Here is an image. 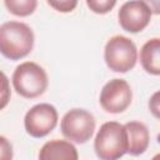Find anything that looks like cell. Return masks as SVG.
Here are the masks:
<instances>
[{
    "mask_svg": "<svg viewBox=\"0 0 160 160\" xmlns=\"http://www.w3.org/2000/svg\"><path fill=\"white\" fill-rule=\"evenodd\" d=\"M59 115L54 105L40 102L30 108L24 118V128L26 132L36 139L49 135L58 125Z\"/></svg>",
    "mask_w": 160,
    "mask_h": 160,
    "instance_id": "obj_6",
    "label": "cell"
},
{
    "mask_svg": "<svg viewBox=\"0 0 160 160\" xmlns=\"http://www.w3.org/2000/svg\"><path fill=\"white\" fill-rule=\"evenodd\" d=\"M40 160H78L79 154L71 141L54 139L42 145L39 152Z\"/></svg>",
    "mask_w": 160,
    "mask_h": 160,
    "instance_id": "obj_10",
    "label": "cell"
},
{
    "mask_svg": "<svg viewBox=\"0 0 160 160\" xmlns=\"http://www.w3.org/2000/svg\"><path fill=\"white\" fill-rule=\"evenodd\" d=\"M48 4L59 12H71L76 5L78 0H46Z\"/></svg>",
    "mask_w": 160,
    "mask_h": 160,
    "instance_id": "obj_15",
    "label": "cell"
},
{
    "mask_svg": "<svg viewBox=\"0 0 160 160\" xmlns=\"http://www.w3.org/2000/svg\"><path fill=\"white\" fill-rule=\"evenodd\" d=\"M11 98V90H10V81L8 76L0 70V110L8 106Z\"/></svg>",
    "mask_w": 160,
    "mask_h": 160,
    "instance_id": "obj_14",
    "label": "cell"
},
{
    "mask_svg": "<svg viewBox=\"0 0 160 160\" xmlns=\"http://www.w3.org/2000/svg\"><path fill=\"white\" fill-rule=\"evenodd\" d=\"M34 32L20 21H6L0 25V54L9 60L28 56L34 48Z\"/></svg>",
    "mask_w": 160,
    "mask_h": 160,
    "instance_id": "obj_1",
    "label": "cell"
},
{
    "mask_svg": "<svg viewBox=\"0 0 160 160\" xmlns=\"http://www.w3.org/2000/svg\"><path fill=\"white\" fill-rule=\"evenodd\" d=\"M104 59L108 68L115 72H128L135 68L138 49L135 42L122 35L110 38L104 49Z\"/></svg>",
    "mask_w": 160,
    "mask_h": 160,
    "instance_id": "obj_4",
    "label": "cell"
},
{
    "mask_svg": "<svg viewBox=\"0 0 160 160\" xmlns=\"http://www.w3.org/2000/svg\"><path fill=\"white\" fill-rule=\"evenodd\" d=\"M12 86L25 99H35L45 92L49 85L46 71L36 62L25 61L16 66L12 72Z\"/></svg>",
    "mask_w": 160,
    "mask_h": 160,
    "instance_id": "obj_3",
    "label": "cell"
},
{
    "mask_svg": "<svg viewBox=\"0 0 160 160\" xmlns=\"http://www.w3.org/2000/svg\"><path fill=\"white\" fill-rule=\"evenodd\" d=\"M95 118L85 109H71L61 119V134L70 141L76 144H85L89 141L95 131Z\"/></svg>",
    "mask_w": 160,
    "mask_h": 160,
    "instance_id": "obj_5",
    "label": "cell"
},
{
    "mask_svg": "<svg viewBox=\"0 0 160 160\" xmlns=\"http://www.w3.org/2000/svg\"><path fill=\"white\" fill-rule=\"evenodd\" d=\"M118 0H86L88 8L95 14H108L114 9Z\"/></svg>",
    "mask_w": 160,
    "mask_h": 160,
    "instance_id": "obj_13",
    "label": "cell"
},
{
    "mask_svg": "<svg viewBox=\"0 0 160 160\" xmlns=\"http://www.w3.org/2000/svg\"><path fill=\"white\" fill-rule=\"evenodd\" d=\"M126 131V140H128V150L126 152L138 156L144 154L150 142V134L144 122L140 121H129L124 125Z\"/></svg>",
    "mask_w": 160,
    "mask_h": 160,
    "instance_id": "obj_9",
    "label": "cell"
},
{
    "mask_svg": "<svg viewBox=\"0 0 160 160\" xmlns=\"http://www.w3.org/2000/svg\"><path fill=\"white\" fill-rule=\"evenodd\" d=\"M14 156L11 142L2 135H0V160H10Z\"/></svg>",
    "mask_w": 160,
    "mask_h": 160,
    "instance_id": "obj_16",
    "label": "cell"
},
{
    "mask_svg": "<svg viewBox=\"0 0 160 160\" xmlns=\"http://www.w3.org/2000/svg\"><path fill=\"white\" fill-rule=\"evenodd\" d=\"M151 10L141 0H130L121 5L118 19L120 26L128 32H140L142 31L151 20Z\"/></svg>",
    "mask_w": 160,
    "mask_h": 160,
    "instance_id": "obj_8",
    "label": "cell"
},
{
    "mask_svg": "<svg viewBox=\"0 0 160 160\" xmlns=\"http://www.w3.org/2000/svg\"><path fill=\"white\" fill-rule=\"evenodd\" d=\"M4 4L10 14L25 18L36 10L38 0H4Z\"/></svg>",
    "mask_w": 160,
    "mask_h": 160,
    "instance_id": "obj_12",
    "label": "cell"
},
{
    "mask_svg": "<svg viewBox=\"0 0 160 160\" xmlns=\"http://www.w3.org/2000/svg\"><path fill=\"white\" fill-rule=\"evenodd\" d=\"M142 2H145L149 9L151 10L152 14H159L160 12V0H141Z\"/></svg>",
    "mask_w": 160,
    "mask_h": 160,
    "instance_id": "obj_17",
    "label": "cell"
},
{
    "mask_svg": "<svg viewBox=\"0 0 160 160\" xmlns=\"http://www.w3.org/2000/svg\"><path fill=\"white\" fill-rule=\"evenodd\" d=\"M132 100V91L129 82L124 79H112L108 81L99 96L101 108L110 114H120L125 111Z\"/></svg>",
    "mask_w": 160,
    "mask_h": 160,
    "instance_id": "obj_7",
    "label": "cell"
},
{
    "mask_svg": "<svg viewBox=\"0 0 160 160\" xmlns=\"http://www.w3.org/2000/svg\"><path fill=\"white\" fill-rule=\"evenodd\" d=\"M140 62L142 69L151 75H160V39L148 40L140 50Z\"/></svg>",
    "mask_w": 160,
    "mask_h": 160,
    "instance_id": "obj_11",
    "label": "cell"
},
{
    "mask_svg": "<svg viewBox=\"0 0 160 160\" xmlns=\"http://www.w3.org/2000/svg\"><path fill=\"white\" fill-rule=\"evenodd\" d=\"M94 150L101 160H116L124 156L128 150L124 125L118 121L104 122L95 136Z\"/></svg>",
    "mask_w": 160,
    "mask_h": 160,
    "instance_id": "obj_2",
    "label": "cell"
}]
</instances>
